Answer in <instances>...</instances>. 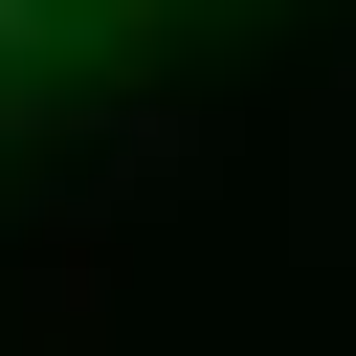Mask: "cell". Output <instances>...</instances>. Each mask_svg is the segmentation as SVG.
Here are the masks:
<instances>
[{"instance_id": "obj_1", "label": "cell", "mask_w": 356, "mask_h": 356, "mask_svg": "<svg viewBox=\"0 0 356 356\" xmlns=\"http://www.w3.org/2000/svg\"><path fill=\"white\" fill-rule=\"evenodd\" d=\"M0 22H67V0H0Z\"/></svg>"}]
</instances>
